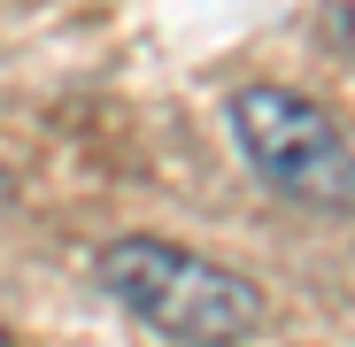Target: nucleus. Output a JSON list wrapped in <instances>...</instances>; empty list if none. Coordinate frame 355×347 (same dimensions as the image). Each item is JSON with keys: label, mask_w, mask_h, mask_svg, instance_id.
Wrapping results in <instances>:
<instances>
[{"label": "nucleus", "mask_w": 355, "mask_h": 347, "mask_svg": "<svg viewBox=\"0 0 355 347\" xmlns=\"http://www.w3.org/2000/svg\"><path fill=\"white\" fill-rule=\"evenodd\" d=\"M232 139L270 193L324 208V216H355V139L317 100L286 93V85H248V93H232Z\"/></svg>", "instance_id": "f03ea898"}, {"label": "nucleus", "mask_w": 355, "mask_h": 347, "mask_svg": "<svg viewBox=\"0 0 355 347\" xmlns=\"http://www.w3.org/2000/svg\"><path fill=\"white\" fill-rule=\"evenodd\" d=\"M93 270L139 324L170 332L178 347H248L270 317L255 278L224 270L193 247H170V240H108Z\"/></svg>", "instance_id": "f257e3e1"}, {"label": "nucleus", "mask_w": 355, "mask_h": 347, "mask_svg": "<svg viewBox=\"0 0 355 347\" xmlns=\"http://www.w3.org/2000/svg\"><path fill=\"white\" fill-rule=\"evenodd\" d=\"M0 201H8V170H0Z\"/></svg>", "instance_id": "7ed1b4c3"}]
</instances>
